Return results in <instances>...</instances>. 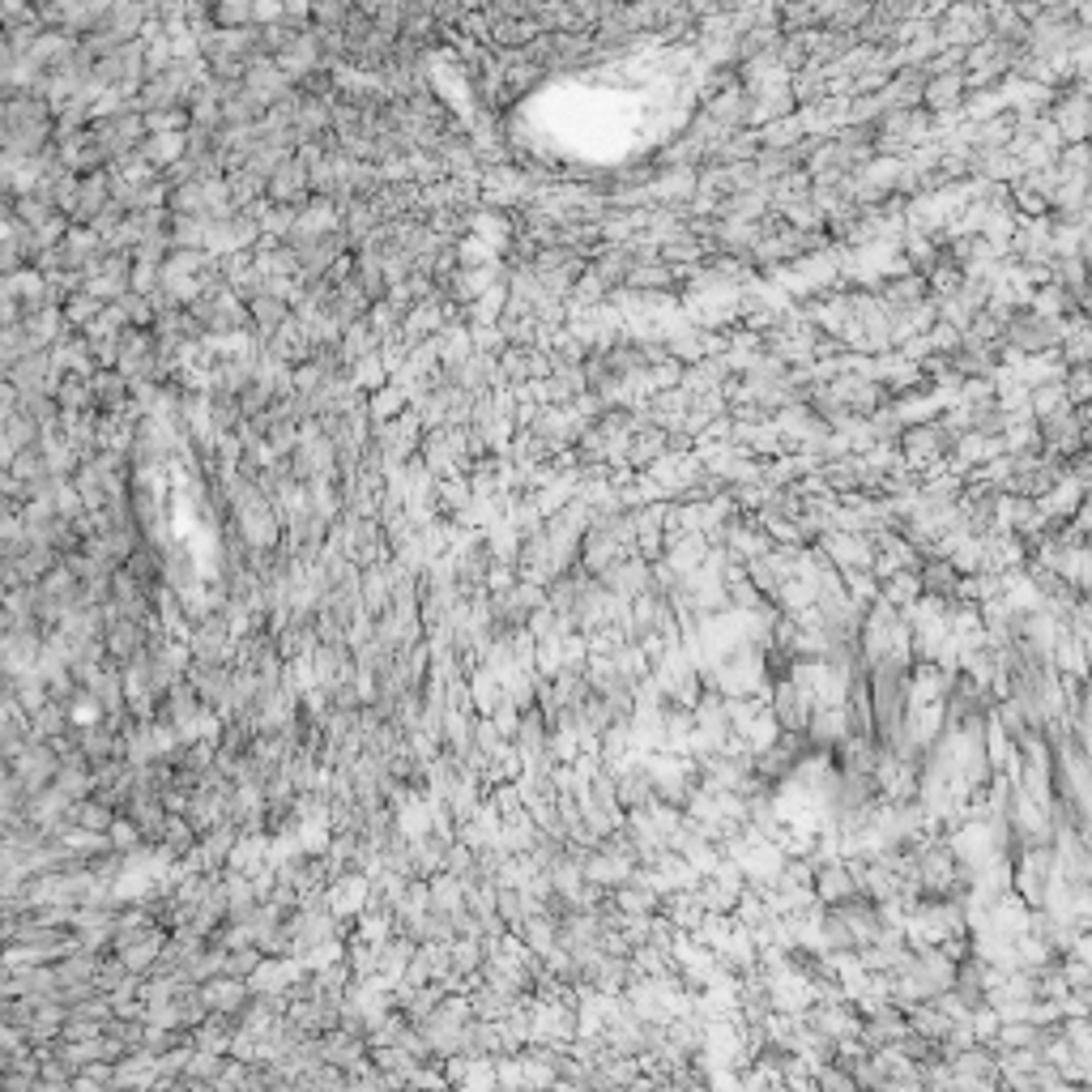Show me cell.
<instances>
[{
  "label": "cell",
  "instance_id": "5",
  "mask_svg": "<svg viewBox=\"0 0 1092 1092\" xmlns=\"http://www.w3.org/2000/svg\"><path fill=\"white\" fill-rule=\"evenodd\" d=\"M103 311H107L103 299H95L90 290H81V295H73L69 304H64V320H69L73 329H81V333H86V329L95 325V320L103 316Z\"/></svg>",
  "mask_w": 1092,
  "mask_h": 1092
},
{
  "label": "cell",
  "instance_id": "4",
  "mask_svg": "<svg viewBox=\"0 0 1092 1092\" xmlns=\"http://www.w3.org/2000/svg\"><path fill=\"white\" fill-rule=\"evenodd\" d=\"M52 397L64 415H95V384L86 375H60Z\"/></svg>",
  "mask_w": 1092,
  "mask_h": 1092
},
{
  "label": "cell",
  "instance_id": "7",
  "mask_svg": "<svg viewBox=\"0 0 1092 1092\" xmlns=\"http://www.w3.org/2000/svg\"><path fill=\"white\" fill-rule=\"evenodd\" d=\"M657 453H662V436L653 431V436H640V439H636V448H632V461H645V457H657Z\"/></svg>",
  "mask_w": 1092,
  "mask_h": 1092
},
{
  "label": "cell",
  "instance_id": "3",
  "mask_svg": "<svg viewBox=\"0 0 1092 1092\" xmlns=\"http://www.w3.org/2000/svg\"><path fill=\"white\" fill-rule=\"evenodd\" d=\"M247 316H252V333L261 337V342H269V337L278 333L282 325H290V316H295V308H290L287 299H273V295H256V299H247Z\"/></svg>",
  "mask_w": 1092,
  "mask_h": 1092
},
{
  "label": "cell",
  "instance_id": "2",
  "mask_svg": "<svg viewBox=\"0 0 1092 1092\" xmlns=\"http://www.w3.org/2000/svg\"><path fill=\"white\" fill-rule=\"evenodd\" d=\"M95 410L107 418H120L128 406H133V380L120 372H98L95 380Z\"/></svg>",
  "mask_w": 1092,
  "mask_h": 1092
},
{
  "label": "cell",
  "instance_id": "1",
  "mask_svg": "<svg viewBox=\"0 0 1092 1092\" xmlns=\"http://www.w3.org/2000/svg\"><path fill=\"white\" fill-rule=\"evenodd\" d=\"M56 359H52V351H34L26 354L22 363L5 367V384H13L22 397H34V393H56Z\"/></svg>",
  "mask_w": 1092,
  "mask_h": 1092
},
{
  "label": "cell",
  "instance_id": "6",
  "mask_svg": "<svg viewBox=\"0 0 1092 1092\" xmlns=\"http://www.w3.org/2000/svg\"><path fill=\"white\" fill-rule=\"evenodd\" d=\"M252 9L247 0H226V5H214V26L218 31H244L252 26Z\"/></svg>",
  "mask_w": 1092,
  "mask_h": 1092
}]
</instances>
